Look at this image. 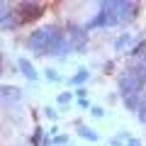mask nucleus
<instances>
[{"label": "nucleus", "mask_w": 146, "mask_h": 146, "mask_svg": "<svg viewBox=\"0 0 146 146\" xmlns=\"http://www.w3.org/2000/svg\"><path fill=\"white\" fill-rule=\"evenodd\" d=\"M58 32H63L58 25H44V27H36L27 34L25 39V46L27 51L36 54V56H49V49H51L54 39H56Z\"/></svg>", "instance_id": "nucleus-1"}, {"label": "nucleus", "mask_w": 146, "mask_h": 146, "mask_svg": "<svg viewBox=\"0 0 146 146\" xmlns=\"http://www.w3.org/2000/svg\"><path fill=\"white\" fill-rule=\"evenodd\" d=\"M119 17H117V0H102L98 7V15L90 17L85 22V29H107V27H117Z\"/></svg>", "instance_id": "nucleus-2"}, {"label": "nucleus", "mask_w": 146, "mask_h": 146, "mask_svg": "<svg viewBox=\"0 0 146 146\" xmlns=\"http://www.w3.org/2000/svg\"><path fill=\"white\" fill-rule=\"evenodd\" d=\"M117 88H119L122 98H127V95H144L146 80L141 78L139 71L131 66V68H127V71H122L119 76H117Z\"/></svg>", "instance_id": "nucleus-3"}, {"label": "nucleus", "mask_w": 146, "mask_h": 146, "mask_svg": "<svg viewBox=\"0 0 146 146\" xmlns=\"http://www.w3.org/2000/svg\"><path fill=\"white\" fill-rule=\"evenodd\" d=\"M15 12H17V20L22 25H29V22L39 20L44 15V3H34V0H20L15 3Z\"/></svg>", "instance_id": "nucleus-4"}, {"label": "nucleus", "mask_w": 146, "mask_h": 146, "mask_svg": "<svg viewBox=\"0 0 146 146\" xmlns=\"http://www.w3.org/2000/svg\"><path fill=\"white\" fill-rule=\"evenodd\" d=\"M66 36H68V42H71L73 51H80V54H83L85 49H88V29H85V27H78V25H68V29H66Z\"/></svg>", "instance_id": "nucleus-5"}, {"label": "nucleus", "mask_w": 146, "mask_h": 146, "mask_svg": "<svg viewBox=\"0 0 146 146\" xmlns=\"http://www.w3.org/2000/svg\"><path fill=\"white\" fill-rule=\"evenodd\" d=\"M139 10H141V3L117 0V17H119V25L122 22H131L134 17H139Z\"/></svg>", "instance_id": "nucleus-6"}, {"label": "nucleus", "mask_w": 146, "mask_h": 146, "mask_svg": "<svg viewBox=\"0 0 146 146\" xmlns=\"http://www.w3.org/2000/svg\"><path fill=\"white\" fill-rule=\"evenodd\" d=\"M0 25H3V32H15L17 27H22V22L17 20L15 5H10V3H3V15H0Z\"/></svg>", "instance_id": "nucleus-7"}, {"label": "nucleus", "mask_w": 146, "mask_h": 146, "mask_svg": "<svg viewBox=\"0 0 146 146\" xmlns=\"http://www.w3.org/2000/svg\"><path fill=\"white\" fill-rule=\"evenodd\" d=\"M17 71H20L27 80H32V83H36V80H39V73H36V68L32 66V61H29V58H25V56L17 58Z\"/></svg>", "instance_id": "nucleus-8"}, {"label": "nucleus", "mask_w": 146, "mask_h": 146, "mask_svg": "<svg viewBox=\"0 0 146 146\" xmlns=\"http://www.w3.org/2000/svg\"><path fill=\"white\" fill-rule=\"evenodd\" d=\"M3 100H5V102H12V100L20 102L22 100V90L17 88V85H3Z\"/></svg>", "instance_id": "nucleus-9"}, {"label": "nucleus", "mask_w": 146, "mask_h": 146, "mask_svg": "<svg viewBox=\"0 0 146 146\" xmlns=\"http://www.w3.org/2000/svg\"><path fill=\"white\" fill-rule=\"evenodd\" d=\"M134 44H136V42H134V36H131V34H119V36L115 39L112 46H115V51H124V49H131Z\"/></svg>", "instance_id": "nucleus-10"}, {"label": "nucleus", "mask_w": 146, "mask_h": 146, "mask_svg": "<svg viewBox=\"0 0 146 146\" xmlns=\"http://www.w3.org/2000/svg\"><path fill=\"white\" fill-rule=\"evenodd\" d=\"M88 78H90V71H88V68H78V71H76L71 78H68V83L76 85V88H83V83H85Z\"/></svg>", "instance_id": "nucleus-11"}, {"label": "nucleus", "mask_w": 146, "mask_h": 146, "mask_svg": "<svg viewBox=\"0 0 146 146\" xmlns=\"http://www.w3.org/2000/svg\"><path fill=\"white\" fill-rule=\"evenodd\" d=\"M122 102H124V107L129 110V112H139V107H141V95H127V98H122Z\"/></svg>", "instance_id": "nucleus-12"}, {"label": "nucleus", "mask_w": 146, "mask_h": 146, "mask_svg": "<svg viewBox=\"0 0 146 146\" xmlns=\"http://www.w3.org/2000/svg\"><path fill=\"white\" fill-rule=\"evenodd\" d=\"M129 56L131 58H144L146 56V39H139V42L129 49Z\"/></svg>", "instance_id": "nucleus-13"}, {"label": "nucleus", "mask_w": 146, "mask_h": 146, "mask_svg": "<svg viewBox=\"0 0 146 146\" xmlns=\"http://www.w3.org/2000/svg\"><path fill=\"white\" fill-rule=\"evenodd\" d=\"M78 134H80V139H85V141H98V139H100L95 129H90V127H83V124H78Z\"/></svg>", "instance_id": "nucleus-14"}, {"label": "nucleus", "mask_w": 146, "mask_h": 146, "mask_svg": "<svg viewBox=\"0 0 146 146\" xmlns=\"http://www.w3.org/2000/svg\"><path fill=\"white\" fill-rule=\"evenodd\" d=\"M29 144L32 146H44V129L42 127H34V131L29 136Z\"/></svg>", "instance_id": "nucleus-15"}, {"label": "nucleus", "mask_w": 146, "mask_h": 146, "mask_svg": "<svg viewBox=\"0 0 146 146\" xmlns=\"http://www.w3.org/2000/svg\"><path fill=\"white\" fill-rule=\"evenodd\" d=\"M44 78H46L49 83H58V80H61V76H58L56 68H46V71H44Z\"/></svg>", "instance_id": "nucleus-16"}, {"label": "nucleus", "mask_w": 146, "mask_h": 146, "mask_svg": "<svg viewBox=\"0 0 146 146\" xmlns=\"http://www.w3.org/2000/svg\"><path fill=\"white\" fill-rule=\"evenodd\" d=\"M73 95H76V93H61V95L56 98V102H58V105H68V102L73 100Z\"/></svg>", "instance_id": "nucleus-17"}, {"label": "nucleus", "mask_w": 146, "mask_h": 146, "mask_svg": "<svg viewBox=\"0 0 146 146\" xmlns=\"http://www.w3.org/2000/svg\"><path fill=\"white\" fill-rule=\"evenodd\" d=\"M44 115H46V117H49L51 122H56V119H58V112H56V110L51 107V105H49V107H44Z\"/></svg>", "instance_id": "nucleus-18"}, {"label": "nucleus", "mask_w": 146, "mask_h": 146, "mask_svg": "<svg viewBox=\"0 0 146 146\" xmlns=\"http://www.w3.org/2000/svg\"><path fill=\"white\" fill-rule=\"evenodd\" d=\"M90 115H93V117H98V119H100V117H105V110L100 107V105H93V107H90Z\"/></svg>", "instance_id": "nucleus-19"}, {"label": "nucleus", "mask_w": 146, "mask_h": 146, "mask_svg": "<svg viewBox=\"0 0 146 146\" xmlns=\"http://www.w3.org/2000/svg\"><path fill=\"white\" fill-rule=\"evenodd\" d=\"M136 117H139V122H141V124H146V105H141V107H139Z\"/></svg>", "instance_id": "nucleus-20"}, {"label": "nucleus", "mask_w": 146, "mask_h": 146, "mask_svg": "<svg viewBox=\"0 0 146 146\" xmlns=\"http://www.w3.org/2000/svg\"><path fill=\"white\" fill-rule=\"evenodd\" d=\"M66 141H68V136H66V134H56V136H54V146H58V144H66Z\"/></svg>", "instance_id": "nucleus-21"}, {"label": "nucleus", "mask_w": 146, "mask_h": 146, "mask_svg": "<svg viewBox=\"0 0 146 146\" xmlns=\"http://www.w3.org/2000/svg\"><path fill=\"white\" fill-rule=\"evenodd\" d=\"M85 95H88L85 88H76V98H78V100H85Z\"/></svg>", "instance_id": "nucleus-22"}, {"label": "nucleus", "mask_w": 146, "mask_h": 146, "mask_svg": "<svg viewBox=\"0 0 146 146\" xmlns=\"http://www.w3.org/2000/svg\"><path fill=\"white\" fill-rule=\"evenodd\" d=\"M78 107H83V110H88V112H90V107H93V105H90L88 100H78Z\"/></svg>", "instance_id": "nucleus-23"}, {"label": "nucleus", "mask_w": 146, "mask_h": 146, "mask_svg": "<svg viewBox=\"0 0 146 146\" xmlns=\"http://www.w3.org/2000/svg\"><path fill=\"white\" fill-rule=\"evenodd\" d=\"M127 146H141V141H139V139H136V136H131V139H129V141H127Z\"/></svg>", "instance_id": "nucleus-24"}, {"label": "nucleus", "mask_w": 146, "mask_h": 146, "mask_svg": "<svg viewBox=\"0 0 146 146\" xmlns=\"http://www.w3.org/2000/svg\"><path fill=\"white\" fill-rule=\"evenodd\" d=\"M110 146H127V144H122V139H110Z\"/></svg>", "instance_id": "nucleus-25"}, {"label": "nucleus", "mask_w": 146, "mask_h": 146, "mask_svg": "<svg viewBox=\"0 0 146 146\" xmlns=\"http://www.w3.org/2000/svg\"><path fill=\"white\" fill-rule=\"evenodd\" d=\"M117 98H119L117 93H110V95H107V100H110V102H117Z\"/></svg>", "instance_id": "nucleus-26"}, {"label": "nucleus", "mask_w": 146, "mask_h": 146, "mask_svg": "<svg viewBox=\"0 0 146 146\" xmlns=\"http://www.w3.org/2000/svg\"><path fill=\"white\" fill-rule=\"evenodd\" d=\"M144 100H146V93H144Z\"/></svg>", "instance_id": "nucleus-27"}]
</instances>
